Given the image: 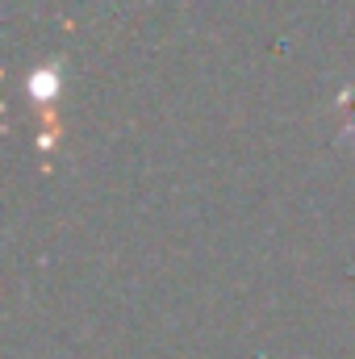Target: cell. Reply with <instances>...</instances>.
Listing matches in <instances>:
<instances>
[{
	"instance_id": "6da1fadb",
	"label": "cell",
	"mask_w": 355,
	"mask_h": 359,
	"mask_svg": "<svg viewBox=\"0 0 355 359\" xmlns=\"http://www.w3.org/2000/svg\"><path fill=\"white\" fill-rule=\"evenodd\" d=\"M55 76H59L55 67H46V72L29 76V96H38V100H51V96L59 92V80H55Z\"/></svg>"
}]
</instances>
